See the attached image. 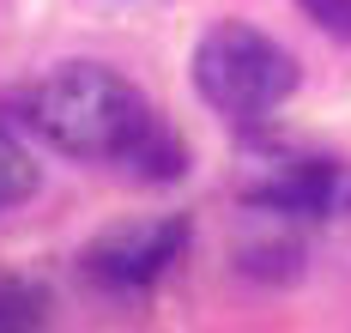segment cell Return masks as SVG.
<instances>
[{
  "label": "cell",
  "instance_id": "obj_1",
  "mask_svg": "<svg viewBox=\"0 0 351 333\" xmlns=\"http://www.w3.org/2000/svg\"><path fill=\"white\" fill-rule=\"evenodd\" d=\"M19 121L49 151L79 164H115L134 182H176L188 170L182 134L152 110L134 79H121L104 61H67L43 73L19 97Z\"/></svg>",
  "mask_w": 351,
  "mask_h": 333
},
{
  "label": "cell",
  "instance_id": "obj_2",
  "mask_svg": "<svg viewBox=\"0 0 351 333\" xmlns=\"http://www.w3.org/2000/svg\"><path fill=\"white\" fill-rule=\"evenodd\" d=\"M194 91L206 110L230 121H267L297 91V61L267 31L224 18L194 42Z\"/></svg>",
  "mask_w": 351,
  "mask_h": 333
},
{
  "label": "cell",
  "instance_id": "obj_3",
  "mask_svg": "<svg viewBox=\"0 0 351 333\" xmlns=\"http://www.w3.org/2000/svg\"><path fill=\"white\" fill-rule=\"evenodd\" d=\"M188 249V219H134L109 224L79 249V273L109 297H140L152 291L164 273Z\"/></svg>",
  "mask_w": 351,
  "mask_h": 333
},
{
  "label": "cell",
  "instance_id": "obj_4",
  "mask_svg": "<svg viewBox=\"0 0 351 333\" xmlns=\"http://www.w3.org/2000/svg\"><path fill=\"white\" fill-rule=\"evenodd\" d=\"M243 200L261 212H285V219H339V212H351V164L267 151L248 164Z\"/></svg>",
  "mask_w": 351,
  "mask_h": 333
},
{
  "label": "cell",
  "instance_id": "obj_5",
  "mask_svg": "<svg viewBox=\"0 0 351 333\" xmlns=\"http://www.w3.org/2000/svg\"><path fill=\"white\" fill-rule=\"evenodd\" d=\"M36 182H43V170H36V158L6 127H0V212H12V206H25L36 194Z\"/></svg>",
  "mask_w": 351,
  "mask_h": 333
},
{
  "label": "cell",
  "instance_id": "obj_6",
  "mask_svg": "<svg viewBox=\"0 0 351 333\" xmlns=\"http://www.w3.org/2000/svg\"><path fill=\"white\" fill-rule=\"evenodd\" d=\"M43 321H49V291L31 285V279H6L0 273V333L43 328Z\"/></svg>",
  "mask_w": 351,
  "mask_h": 333
},
{
  "label": "cell",
  "instance_id": "obj_7",
  "mask_svg": "<svg viewBox=\"0 0 351 333\" xmlns=\"http://www.w3.org/2000/svg\"><path fill=\"white\" fill-rule=\"evenodd\" d=\"M297 6H303V18H309V25H321L327 37L351 42V0H297Z\"/></svg>",
  "mask_w": 351,
  "mask_h": 333
}]
</instances>
